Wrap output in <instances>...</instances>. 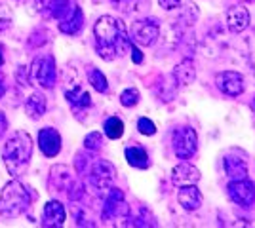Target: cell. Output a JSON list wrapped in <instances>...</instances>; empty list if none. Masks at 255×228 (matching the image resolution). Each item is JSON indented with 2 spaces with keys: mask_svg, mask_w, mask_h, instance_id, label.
I'll return each mask as SVG.
<instances>
[{
  "mask_svg": "<svg viewBox=\"0 0 255 228\" xmlns=\"http://www.w3.org/2000/svg\"><path fill=\"white\" fill-rule=\"evenodd\" d=\"M4 89H6V86H4V76H2V73H0V97L4 95Z\"/></svg>",
  "mask_w": 255,
  "mask_h": 228,
  "instance_id": "cell-35",
  "label": "cell"
},
{
  "mask_svg": "<svg viewBox=\"0 0 255 228\" xmlns=\"http://www.w3.org/2000/svg\"><path fill=\"white\" fill-rule=\"evenodd\" d=\"M88 80H90L92 87L96 91H99V93H107L109 91V82H107L105 75L99 69H96V67H90L88 69Z\"/></svg>",
  "mask_w": 255,
  "mask_h": 228,
  "instance_id": "cell-25",
  "label": "cell"
},
{
  "mask_svg": "<svg viewBox=\"0 0 255 228\" xmlns=\"http://www.w3.org/2000/svg\"><path fill=\"white\" fill-rule=\"evenodd\" d=\"M196 19H198V8H196V4L185 2V4H183V10H181V15H179V23L191 27V25L196 23Z\"/></svg>",
  "mask_w": 255,
  "mask_h": 228,
  "instance_id": "cell-26",
  "label": "cell"
},
{
  "mask_svg": "<svg viewBox=\"0 0 255 228\" xmlns=\"http://www.w3.org/2000/svg\"><path fill=\"white\" fill-rule=\"evenodd\" d=\"M82 27H84V13H82V10L76 6L75 10L71 11L65 19H61L59 21V31L65 34H78L80 31H82Z\"/></svg>",
  "mask_w": 255,
  "mask_h": 228,
  "instance_id": "cell-21",
  "label": "cell"
},
{
  "mask_svg": "<svg viewBox=\"0 0 255 228\" xmlns=\"http://www.w3.org/2000/svg\"><path fill=\"white\" fill-rule=\"evenodd\" d=\"M32 158V139L29 133L17 131L13 137H10L4 149H2V160L8 169V173L17 179L27 173Z\"/></svg>",
  "mask_w": 255,
  "mask_h": 228,
  "instance_id": "cell-1",
  "label": "cell"
},
{
  "mask_svg": "<svg viewBox=\"0 0 255 228\" xmlns=\"http://www.w3.org/2000/svg\"><path fill=\"white\" fill-rule=\"evenodd\" d=\"M171 181H173V185L177 186L196 185L200 181V169L194 167L192 163L183 162L171 169Z\"/></svg>",
  "mask_w": 255,
  "mask_h": 228,
  "instance_id": "cell-12",
  "label": "cell"
},
{
  "mask_svg": "<svg viewBox=\"0 0 255 228\" xmlns=\"http://www.w3.org/2000/svg\"><path fill=\"white\" fill-rule=\"evenodd\" d=\"M115 177H117V169H115L113 163L107 162V160H97L92 165V169H90V183H92V186L97 188V190H103V192H107L113 186Z\"/></svg>",
  "mask_w": 255,
  "mask_h": 228,
  "instance_id": "cell-7",
  "label": "cell"
},
{
  "mask_svg": "<svg viewBox=\"0 0 255 228\" xmlns=\"http://www.w3.org/2000/svg\"><path fill=\"white\" fill-rule=\"evenodd\" d=\"M73 185V173L67 165H53L50 171V186L53 192L69 190Z\"/></svg>",
  "mask_w": 255,
  "mask_h": 228,
  "instance_id": "cell-17",
  "label": "cell"
},
{
  "mask_svg": "<svg viewBox=\"0 0 255 228\" xmlns=\"http://www.w3.org/2000/svg\"><path fill=\"white\" fill-rule=\"evenodd\" d=\"M29 78H31L32 84L46 87V89H52L57 82V67H55L52 55L36 57L31 63V69H29Z\"/></svg>",
  "mask_w": 255,
  "mask_h": 228,
  "instance_id": "cell-4",
  "label": "cell"
},
{
  "mask_svg": "<svg viewBox=\"0 0 255 228\" xmlns=\"http://www.w3.org/2000/svg\"><path fill=\"white\" fill-rule=\"evenodd\" d=\"M139 99H141V95H139V89H135V87H128L120 93V103H122V107H128V109L135 107Z\"/></svg>",
  "mask_w": 255,
  "mask_h": 228,
  "instance_id": "cell-27",
  "label": "cell"
},
{
  "mask_svg": "<svg viewBox=\"0 0 255 228\" xmlns=\"http://www.w3.org/2000/svg\"><path fill=\"white\" fill-rule=\"evenodd\" d=\"M65 99L71 103V107L75 110H86L92 107L90 93L80 84H73L71 87H67L65 89Z\"/></svg>",
  "mask_w": 255,
  "mask_h": 228,
  "instance_id": "cell-18",
  "label": "cell"
},
{
  "mask_svg": "<svg viewBox=\"0 0 255 228\" xmlns=\"http://www.w3.org/2000/svg\"><path fill=\"white\" fill-rule=\"evenodd\" d=\"M38 147L40 152L48 158H55L61 152V135L55 128H44L38 133Z\"/></svg>",
  "mask_w": 255,
  "mask_h": 228,
  "instance_id": "cell-11",
  "label": "cell"
},
{
  "mask_svg": "<svg viewBox=\"0 0 255 228\" xmlns=\"http://www.w3.org/2000/svg\"><path fill=\"white\" fill-rule=\"evenodd\" d=\"M65 219H67V211L61 206V202L52 200L48 202L42 209V227L55 228V227H63Z\"/></svg>",
  "mask_w": 255,
  "mask_h": 228,
  "instance_id": "cell-14",
  "label": "cell"
},
{
  "mask_svg": "<svg viewBox=\"0 0 255 228\" xmlns=\"http://www.w3.org/2000/svg\"><path fill=\"white\" fill-rule=\"evenodd\" d=\"M198 149V135L196 131L183 126L173 131V152L179 160H191Z\"/></svg>",
  "mask_w": 255,
  "mask_h": 228,
  "instance_id": "cell-5",
  "label": "cell"
},
{
  "mask_svg": "<svg viewBox=\"0 0 255 228\" xmlns=\"http://www.w3.org/2000/svg\"><path fill=\"white\" fill-rule=\"evenodd\" d=\"M160 38V27L152 19H139L131 27V40L139 46H152Z\"/></svg>",
  "mask_w": 255,
  "mask_h": 228,
  "instance_id": "cell-8",
  "label": "cell"
},
{
  "mask_svg": "<svg viewBox=\"0 0 255 228\" xmlns=\"http://www.w3.org/2000/svg\"><path fill=\"white\" fill-rule=\"evenodd\" d=\"M129 213V207L124 202V192L118 188H109L105 198V209H103V219H117Z\"/></svg>",
  "mask_w": 255,
  "mask_h": 228,
  "instance_id": "cell-10",
  "label": "cell"
},
{
  "mask_svg": "<svg viewBox=\"0 0 255 228\" xmlns=\"http://www.w3.org/2000/svg\"><path fill=\"white\" fill-rule=\"evenodd\" d=\"M101 145H103V135H101L99 131H92V133L86 135V139H84L86 151H99Z\"/></svg>",
  "mask_w": 255,
  "mask_h": 228,
  "instance_id": "cell-28",
  "label": "cell"
},
{
  "mask_svg": "<svg viewBox=\"0 0 255 228\" xmlns=\"http://www.w3.org/2000/svg\"><path fill=\"white\" fill-rule=\"evenodd\" d=\"M227 194L236 206L250 207L255 204V185L248 181V177L231 181V185L227 186Z\"/></svg>",
  "mask_w": 255,
  "mask_h": 228,
  "instance_id": "cell-6",
  "label": "cell"
},
{
  "mask_svg": "<svg viewBox=\"0 0 255 228\" xmlns=\"http://www.w3.org/2000/svg\"><path fill=\"white\" fill-rule=\"evenodd\" d=\"M225 165V173L229 175L231 181H236V179H246L248 177V162H246L244 156H236V152H231L227 154L223 160Z\"/></svg>",
  "mask_w": 255,
  "mask_h": 228,
  "instance_id": "cell-16",
  "label": "cell"
},
{
  "mask_svg": "<svg viewBox=\"0 0 255 228\" xmlns=\"http://www.w3.org/2000/svg\"><path fill=\"white\" fill-rule=\"evenodd\" d=\"M250 21H252L250 11L244 6H233V8L227 10V27H229L231 33L238 34L246 31L250 27Z\"/></svg>",
  "mask_w": 255,
  "mask_h": 228,
  "instance_id": "cell-13",
  "label": "cell"
},
{
  "mask_svg": "<svg viewBox=\"0 0 255 228\" xmlns=\"http://www.w3.org/2000/svg\"><path fill=\"white\" fill-rule=\"evenodd\" d=\"M8 130V120L4 116V112H0V137L4 135V131Z\"/></svg>",
  "mask_w": 255,
  "mask_h": 228,
  "instance_id": "cell-34",
  "label": "cell"
},
{
  "mask_svg": "<svg viewBox=\"0 0 255 228\" xmlns=\"http://www.w3.org/2000/svg\"><path fill=\"white\" fill-rule=\"evenodd\" d=\"M242 2H252V0H242Z\"/></svg>",
  "mask_w": 255,
  "mask_h": 228,
  "instance_id": "cell-37",
  "label": "cell"
},
{
  "mask_svg": "<svg viewBox=\"0 0 255 228\" xmlns=\"http://www.w3.org/2000/svg\"><path fill=\"white\" fill-rule=\"evenodd\" d=\"M160 8H164V10H175V8H179L181 0H158Z\"/></svg>",
  "mask_w": 255,
  "mask_h": 228,
  "instance_id": "cell-32",
  "label": "cell"
},
{
  "mask_svg": "<svg viewBox=\"0 0 255 228\" xmlns=\"http://www.w3.org/2000/svg\"><path fill=\"white\" fill-rule=\"evenodd\" d=\"M137 130L139 133H143V135H154L156 133V126H154V122L147 116H141L137 120Z\"/></svg>",
  "mask_w": 255,
  "mask_h": 228,
  "instance_id": "cell-29",
  "label": "cell"
},
{
  "mask_svg": "<svg viewBox=\"0 0 255 228\" xmlns=\"http://www.w3.org/2000/svg\"><path fill=\"white\" fill-rule=\"evenodd\" d=\"M122 33H126V27H124L122 21H118L117 17H113V15L99 17L96 21V25H94L96 48H113L117 52L115 44H117L118 36Z\"/></svg>",
  "mask_w": 255,
  "mask_h": 228,
  "instance_id": "cell-3",
  "label": "cell"
},
{
  "mask_svg": "<svg viewBox=\"0 0 255 228\" xmlns=\"http://www.w3.org/2000/svg\"><path fill=\"white\" fill-rule=\"evenodd\" d=\"M25 6L29 13H40L46 6V0H25Z\"/></svg>",
  "mask_w": 255,
  "mask_h": 228,
  "instance_id": "cell-31",
  "label": "cell"
},
{
  "mask_svg": "<svg viewBox=\"0 0 255 228\" xmlns=\"http://www.w3.org/2000/svg\"><path fill=\"white\" fill-rule=\"evenodd\" d=\"M124 154H126V160L131 167H137V169H147L149 167V152L143 147H128Z\"/></svg>",
  "mask_w": 255,
  "mask_h": 228,
  "instance_id": "cell-23",
  "label": "cell"
},
{
  "mask_svg": "<svg viewBox=\"0 0 255 228\" xmlns=\"http://www.w3.org/2000/svg\"><path fill=\"white\" fill-rule=\"evenodd\" d=\"M129 52H131V59H133V63L139 65V63H143V54H141V50H139L137 46H129Z\"/></svg>",
  "mask_w": 255,
  "mask_h": 228,
  "instance_id": "cell-33",
  "label": "cell"
},
{
  "mask_svg": "<svg viewBox=\"0 0 255 228\" xmlns=\"http://www.w3.org/2000/svg\"><path fill=\"white\" fill-rule=\"evenodd\" d=\"M103 131H105V135L109 139H120L122 135H124V122L118 118V116H111V118L105 120V124H103Z\"/></svg>",
  "mask_w": 255,
  "mask_h": 228,
  "instance_id": "cell-24",
  "label": "cell"
},
{
  "mask_svg": "<svg viewBox=\"0 0 255 228\" xmlns=\"http://www.w3.org/2000/svg\"><path fill=\"white\" fill-rule=\"evenodd\" d=\"M31 206V194L27 186L17 179L10 181L0 192V215L4 219H15L23 215Z\"/></svg>",
  "mask_w": 255,
  "mask_h": 228,
  "instance_id": "cell-2",
  "label": "cell"
},
{
  "mask_svg": "<svg viewBox=\"0 0 255 228\" xmlns=\"http://www.w3.org/2000/svg\"><path fill=\"white\" fill-rule=\"evenodd\" d=\"M10 25H11V11L8 6L2 4V6H0V33L6 31Z\"/></svg>",
  "mask_w": 255,
  "mask_h": 228,
  "instance_id": "cell-30",
  "label": "cell"
},
{
  "mask_svg": "<svg viewBox=\"0 0 255 228\" xmlns=\"http://www.w3.org/2000/svg\"><path fill=\"white\" fill-rule=\"evenodd\" d=\"M76 4L75 0H46V6H44V10L48 11V15L52 17V19H57V21H61L65 19L71 11L75 10Z\"/></svg>",
  "mask_w": 255,
  "mask_h": 228,
  "instance_id": "cell-20",
  "label": "cell"
},
{
  "mask_svg": "<svg viewBox=\"0 0 255 228\" xmlns=\"http://www.w3.org/2000/svg\"><path fill=\"white\" fill-rule=\"evenodd\" d=\"M2 63H4V57H2V50H0V67H2Z\"/></svg>",
  "mask_w": 255,
  "mask_h": 228,
  "instance_id": "cell-36",
  "label": "cell"
},
{
  "mask_svg": "<svg viewBox=\"0 0 255 228\" xmlns=\"http://www.w3.org/2000/svg\"><path fill=\"white\" fill-rule=\"evenodd\" d=\"M171 78L175 80L177 86H191L196 80V67L192 63V59H183L181 63H177L171 73Z\"/></svg>",
  "mask_w": 255,
  "mask_h": 228,
  "instance_id": "cell-19",
  "label": "cell"
},
{
  "mask_svg": "<svg viewBox=\"0 0 255 228\" xmlns=\"http://www.w3.org/2000/svg\"><path fill=\"white\" fill-rule=\"evenodd\" d=\"M215 86L229 97H238L244 93V76L236 71H223L215 76Z\"/></svg>",
  "mask_w": 255,
  "mask_h": 228,
  "instance_id": "cell-9",
  "label": "cell"
},
{
  "mask_svg": "<svg viewBox=\"0 0 255 228\" xmlns=\"http://www.w3.org/2000/svg\"><path fill=\"white\" fill-rule=\"evenodd\" d=\"M177 202L185 211H196L202 206V192L196 188V185L179 186L177 192Z\"/></svg>",
  "mask_w": 255,
  "mask_h": 228,
  "instance_id": "cell-15",
  "label": "cell"
},
{
  "mask_svg": "<svg viewBox=\"0 0 255 228\" xmlns=\"http://www.w3.org/2000/svg\"><path fill=\"white\" fill-rule=\"evenodd\" d=\"M25 112L31 120H40L46 112V99L42 93L32 91L29 97L25 99Z\"/></svg>",
  "mask_w": 255,
  "mask_h": 228,
  "instance_id": "cell-22",
  "label": "cell"
}]
</instances>
